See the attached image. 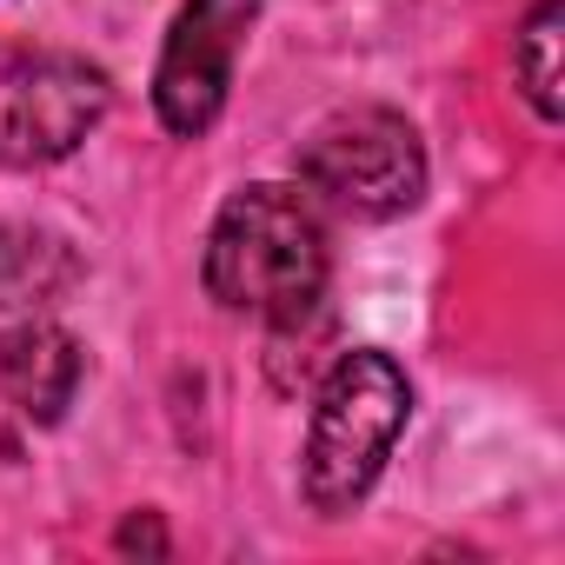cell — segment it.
I'll list each match as a JSON object with an SVG mask.
<instances>
[{
  "instance_id": "6da1fadb",
  "label": "cell",
  "mask_w": 565,
  "mask_h": 565,
  "mask_svg": "<svg viewBox=\"0 0 565 565\" xmlns=\"http://www.w3.org/2000/svg\"><path fill=\"white\" fill-rule=\"evenodd\" d=\"M327 220L307 186L259 180L239 186L213 233H206V294L226 313L266 320V327H300L327 300Z\"/></svg>"
},
{
  "instance_id": "7a4b0ae2",
  "label": "cell",
  "mask_w": 565,
  "mask_h": 565,
  "mask_svg": "<svg viewBox=\"0 0 565 565\" xmlns=\"http://www.w3.org/2000/svg\"><path fill=\"white\" fill-rule=\"evenodd\" d=\"M406 419H413V386H406L399 360L373 353V347L340 353L313 393V426H307V459H300L307 505L327 519L353 512L380 486Z\"/></svg>"
},
{
  "instance_id": "3957f363",
  "label": "cell",
  "mask_w": 565,
  "mask_h": 565,
  "mask_svg": "<svg viewBox=\"0 0 565 565\" xmlns=\"http://www.w3.org/2000/svg\"><path fill=\"white\" fill-rule=\"evenodd\" d=\"M300 186L347 220H399L426 200V147L393 107H340L300 140Z\"/></svg>"
},
{
  "instance_id": "277c9868",
  "label": "cell",
  "mask_w": 565,
  "mask_h": 565,
  "mask_svg": "<svg viewBox=\"0 0 565 565\" xmlns=\"http://www.w3.org/2000/svg\"><path fill=\"white\" fill-rule=\"evenodd\" d=\"M114 107V81L54 47L0 41V167H54L67 160Z\"/></svg>"
},
{
  "instance_id": "5b68a950",
  "label": "cell",
  "mask_w": 565,
  "mask_h": 565,
  "mask_svg": "<svg viewBox=\"0 0 565 565\" xmlns=\"http://www.w3.org/2000/svg\"><path fill=\"white\" fill-rule=\"evenodd\" d=\"M259 14V0H186L167 28L160 67H153V114L173 140H200L233 87V54Z\"/></svg>"
},
{
  "instance_id": "8992f818",
  "label": "cell",
  "mask_w": 565,
  "mask_h": 565,
  "mask_svg": "<svg viewBox=\"0 0 565 565\" xmlns=\"http://www.w3.org/2000/svg\"><path fill=\"white\" fill-rule=\"evenodd\" d=\"M81 373H87V353L54 320H21V327L0 333V393H8L34 426L67 419V406L81 393Z\"/></svg>"
},
{
  "instance_id": "52a82bcc",
  "label": "cell",
  "mask_w": 565,
  "mask_h": 565,
  "mask_svg": "<svg viewBox=\"0 0 565 565\" xmlns=\"http://www.w3.org/2000/svg\"><path fill=\"white\" fill-rule=\"evenodd\" d=\"M81 279V259L67 239L34 226H0V307H54Z\"/></svg>"
},
{
  "instance_id": "ba28073f",
  "label": "cell",
  "mask_w": 565,
  "mask_h": 565,
  "mask_svg": "<svg viewBox=\"0 0 565 565\" xmlns=\"http://www.w3.org/2000/svg\"><path fill=\"white\" fill-rule=\"evenodd\" d=\"M558 41H565V0H539L512 34V81L545 127H558Z\"/></svg>"
},
{
  "instance_id": "9c48e42d",
  "label": "cell",
  "mask_w": 565,
  "mask_h": 565,
  "mask_svg": "<svg viewBox=\"0 0 565 565\" xmlns=\"http://www.w3.org/2000/svg\"><path fill=\"white\" fill-rule=\"evenodd\" d=\"M114 545H120V552H147V558H167V525H160V512H134V519L114 532Z\"/></svg>"
}]
</instances>
